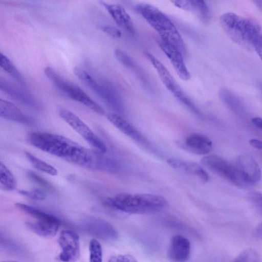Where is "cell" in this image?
I'll return each instance as SVG.
<instances>
[{"instance_id":"6da1fadb","label":"cell","mask_w":262,"mask_h":262,"mask_svg":"<svg viewBox=\"0 0 262 262\" xmlns=\"http://www.w3.org/2000/svg\"><path fill=\"white\" fill-rule=\"evenodd\" d=\"M28 142L36 148L75 165L89 167L93 154L71 139L59 134L35 131L29 133Z\"/></svg>"},{"instance_id":"7a4b0ae2","label":"cell","mask_w":262,"mask_h":262,"mask_svg":"<svg viewBox=\"0 0 262 262\" xmlns=\"http://www.w3.org/2000/svg\"><path fill=\"white\" fill-rule=\"evenodd\" d=\"M106 203L114 209L132 214L155 213L162 211L168 206L165 198L150 193H120L108 198Z\"/></svg>"},{"instance_id":"3957f363","label":"cell","mask_w":262,"mask_h":262,"mask_svg":"<svg viewBox=\"0 0 262 262\" xmlns=\"http://www.w3.org/2000/svg\"><path fill=\"white\" fill-rule=\"evenodd\" d=\"M138 12L158 32L161 39L177 47L185 56V45L177 28L169 18L155 6L145 3L138 4Z\"/></svg>"},{"instance_id":"277c9868","label":"cell","mask_w":262,"mask_h":262,"mask_svg":"<svg viewBox=\"0 0 262 262\" xmlns=\"http://www.w3.org/2000/svg\"><path fill=\"white\" fill-rule=\"evenodd\" d=\"M44 72L47 77L54 85L69 98L82 104L98 114H105L104 110L99 104L78 86L63 78L53 68L47 67Z\"/></svg>"},{"instance_id":"5b68a950","label":"cell","mask_w":262,"mask_h":262,"mask_svg":"<svg viewBox=\"0 0 262 262\" xmlns=\"http://www.w3.org/2000/svg\"><path fill=\"white\" fill-rule=\"evenodd\" d=\"M201 163L210 171L227 179L237 186L247 187L251 185L237 166L232 165L219 156H204L201 159Z\"/></svg>"},{"instance_id":"8992f818","label":"cell","mask_w":262,"mask_h":262,"mask_svg":"<svg viewBox=\"0 0 262 262\" xmlns=\"http://www.w3.org/2000/svg\"><path fill=\"white\" fill-rule=\"evenodd\" d=\"M58 113L60 117L80 135L99 154H104L107 147L103 141L77 115L71 111L61 107Z\"/></svg>"},{"instance_id":"52a82bcc","label":"cell","mask_w":262,"mask_h":262,"mask_svg":"<svg viewBox=\"0 0 262 262\" xmlns=\"http://www.w3.org/2000/svg\"><path fill=\"white\" fill-rule=\"evenodd\" d=\"M249 19L232 12L223 14L220 18L221 26L226 34L235 43L250 45L249 42Z\"/></svg>"},{"instance_id":"ba28073f","label":"cell","mask_w":262,"mask_h":262,"mask_svg":"<svg viewBox=\"0 0 262 262\" xmlns=\"http://www.w3.org/2000/svg\"><path fill=\"white\" fill-rule=\"evenodd\" d=\"M73 72L80 80L106 103L117 111H121V101L110 88L99 83L85 70L79 67H75Z\"/></svg>"},{"instance_id":"9c48e42d","label":"cell","mask_w":262,"mask_h":262,"mask_svg":"<svg viewBox=\"0 0 262 262\" xmlns=\"http://www.w3.org/2000/svg\"><path fill=\"white\" fill-rule=\"evenodd\" d=\"M58 244L61 252L58 258L63 261H74L80 255L79 237L72 230H62L58 238Z\"/></svg>"},{"instance_id":"30bf717a","label":"cell","mask_w":262,"mask_h":262,"mask_svg":"<svg viewBox=\"0 0 262 262\" xmlns=\"http://www.w3.org/2000/svg\"><path fill=\"white\" fill-rule=\"evenodd\" d=\"M85 232L105 241H115L118 237L115 228L108 222L100 219L90 218L79 225Z\"/></svg>"},{"instance_id":"8fae6325","label":"cell","mask_w":262,"mask_h":262,"mask_svg":"<svg viewBox=\"0 0 262 262\" xmlns=\"http://www.w3.org/2000/svg\"><path fill=\"white\" fill-rule=\"evenodd\" d=\"M145 54L154 67L161 80L167 89L183 104L186 102L189 98L183 92L163 64L150 53L146 52Z\"/></svg>"},{"instance_id":"7c38bea8","label":"cell","mask_w":262,"mask_h":262,"mask_svg":"<svg viewBox=\"0 0 262 262\" xmlns=\"http://www.w3.org/2000/svg\"><path fill=\"white\" fill-rule=\"evenodd\" d=\"M158 43L171 62L179 77L183 80L189 79L190 74L184 62L182 53L174 46L161 39L158 41Z\"/></svg>"},{"instance_id":"4fadbf2b","label":"cell","mask_w":262,"mask_h":262,"mask_svg":"<svg viewBox=\"0 0 262 262\" xmlns=\"http://www.w3.org/2000/svg\"><path fill=\"white\" fill-rule=\"evenodd\" d=\"M177 144L186 151L199 155L207 154L212 147L211 140L207 136L199 134L189 135L184 141H178Z\"/></svg>"},{"instance_id":"5bb4252c","label":"cell","mask_w":262,"mask_h":262,"mask_svg":"<svg viewBox=\"0 0 262 262\" xmlns=\"http://www.w3.org/2000/svg\"><path fill=\"white\" fill-rule=\"evenodd\" d=\"M190 247L188 238L181 235H175L170 240L167 250L168 257L173 261H186L190 256Z\"/></svg>"},{"instance_id":"9a60e30c","label":"cell","mask_w":262,"mask_h":262,"mask_svg":"<svg viewBox=\"0 0 262 262\" xmlns=\"http://www.w3.org/2000/svg\"><path fill=\"white\" fill-rule=\"evenodd\" d=\"M237 166L251 185L260 180L261 170L253 156L247 154H241L237 158Z\"/></svg>"},{"instance_id":"2e32d148","label":"cell","mask_w":262,"mask_h":262,"mask_svg":"<svg viewBox=\"0 0 262 262\" xmlns=\"http://www.w3.org/2000/svg\"><path fill=\"white\" fill-rule=\"evenodd\" d=\"M0 115L6 120L24 125H32L35 120L24 113L17 106L5 100H0Z\"/></svg>"},{"instance_id":"e0dca14e","label":"cell","mask_w":262,"mask_h":262,"mask_svg":"<svg viewBox=\"0 0 262 262\" xmlns=\"http://www.w3.org/2000/svg\"><path fill=\"white\" fill-rule=\"evenodd\" d=\"M60 225V220L55 216L49 219L36 220L35 222L26 223L29 230L40 236L48 238L56 234Z\"/></svg>"},{"instance_id":"ac0fdd59","label":"cell","mask_w":262,"mask_h":262,"mask_svg":"<svg viewBox=\"0 0 262 262\" xmlns=\"http://www.w3.org/2000/svg\"><path fill=\"white\" fill-rule=\"evenodd\" d=\"M100 3L105 8L120 28L129 34L135 33L132 20L122 6L117 4H109L102 1H100Z\"/></svg>"},{"instance_id":"d6986e66","label":"cell","mask_w":262,"mask_h":262,"mask_svg":"<svg viewBox=\"0 0 262 262\" xmlns=\"http://www.w3.org/2000/svg\"><path fill=\"white\" fill-rule=\"evenodd\" d=\"M170 1L178 8L193 13L202 21H207L209 19V9L204 0Z\"/></svg>"},{"instance_id":"ffe728a7","label":"cell","mask_w":262,"mask_h":262,"mask_svg":"<svg viewBox=\"0 0 262 262\" xmlns=\"http://www.w3.org/2000/svg\"><path fill=\"white\" fill-rule=\"evenodd\" d=\"M0 88L7 95L24 105L34 108L39 107V104L31 95L4 79L0 80Z\"/></svg>"},{"instance_id":"44dd1931","label":"cell","mask_w":262,"mask_h":262,"mask_svg":"<svg viewBox=\"0 0 262 262\" xmlns=\"http://www.w3.org/2000/svg\"><path fill=\"white\" fill-rule=\"evenodd\" d=\"M167 163L172 168L193 174L204 182L209 180L208 173L201 165L196 163L185 162L173 158L168 159Z\"/></svg>"},{"instance_id":"7402d4cb","label":"cell","mask_w":262,"mask_h":262,"mask_svg":"<svg viewBox=\"0 0 262 262\" xmlns=\"http://www.w3.org/2000/svg\"><path fill=\"white\" fill-rule=\"evenodd\" d=\"M106 117L112 124L124 135L136 141L141 140V135L140 132L118 114L108 113Z\"/></svg>"},{"instance_id":"603a6c76","label":"cell","mask_w":262,"mask_h":262,"mask_svg":"<svg viewBox=\"0 0 262 262\" xmlns=\"http://www.w3.org/2000/svg\"><path fill=\"white\" fill-rule=\"evenodd\" d=\"M220 99L231 110L238 114H242L245 112L243 102L237 96L230 90L223 88L219 92Z\"/></svg>"},{"instance_id":"cb8c5ba5","label":"cell","mask_w":262,"mask_h":262,"mask_svg":"<svg viewBox=\"0 0 262 262\" xmlns=\"http://www.w3.org/2000/svg\"><path fill=\"white\" fill-rule=\"evenodd\" d=\"M249 42L252 46L262 61V29L256 21H249Z\"/></svg>"},{"instance_id":"d4e9b609","label":"cell","mask_w":262,"mask_h":262,"mask_svg":"<svg viewBox=\"0 0 262 262\" xmlns=\"http://www.w3.org/2000/svg\"><path fill=\"white\" fill-rule=\"evenodd\" d=\"M16 186V179L9 169L2 162L0 164V187L5 191L14 190Z\"/></svg>"},{"instance_id":"484cf974","label":"cell","mask_w":262,"mask_h":262,"mask_svg":"<svg viewBox=\"0 0 262 262\" xmlns=\"http://www.w3.org/2000/svg\"><path fill=\"white\" fill-rule=\"evenodd\" d=\"M25 156L35 168L52 176H56L57 174V170L54 167L35 157L30 152L26 151Z\"/></svg>"},{"instance_id":"4316f807","label":"cell","mask_w":262,"mask_h":262,"mask_svg":"<svg viewBox=\"0 0 262 262\" xmlns=\"http://www.w3.org/2000/svg\"><path fill=\"white\" fill-rule=\"evenodd\" d=\"M1 67L8 74L21 84H25L24 78L12 61L4 54L1 53Z\"/></svg>"},{"instance_id":"83f0119b","label":"cell","mask_w":262,"mask_h":262,"mask_svg":"<svg viewBox=\"0 0 262 262\" xmlns=\"http://www.w3.org/2000/svg\"><path fill=\"white\" fill-rule=\"evenodd\" d=\"M15 205L19 209L31 215L36 220L49 219L54 216L34 207L21 203H17Z\"/></svg>"},{"instance_id":"f1b7e54d","label":"cell","mask_w":262,"mask_h":262,"mask_svg":"<svg viewBox=\"0 0 262 262\" xmlns=\"http://www.w3.org/2000/svg\"><path fill=\"white\" fill-rule=\"evenodd\" d=\"M89 258L91 262H101L102 260V248L100 242L95 238L91 239L89 243Z\"/></svg>"},{"instance_id":"f546056e","label":"cell","mask_w":262,"mask_h":262,"mask_svg":"<svg viewBox=\"0 0 262 262\" xmlns=\"http://www.w3.org/2000/svg\"><path fill=\"white\" fill-rule=\"evenodd\" d=\"M259 254L255 250L248 248L241 252L235 258L234 261L258 262L261 261Z\"/></svg>"},{"instance_id":"4dcf8cb0","label":"cell","mask_w":262,"mask_h":262,"mask_svg":"<svg viewBox=\"0 0 262 262\" xmlns=\"http://www.w3.org/2000/svg\"><path fill=\"white\" fill-rule=\"evenodd\" d=\"M19 193L26 197L36 201H42L46 199V194L40 189H34L31 190H20Z\"/></svg>"},{"instance_id":"1f68e13d","label":"cell","mask_w":262,"mask_h":262,"mask_svg":"<svg viewBox=\"0 0 262 262\" xmlns=\"http://www.w3.org/2000/svg\"><path fill=\"white\" fill-rule=\"evenodd\" d=\"M115 56L117 60L127 67H132L134 62L132 59L126 53L120 49H116L114 52Z\"/></svg>"},{"instance_id":"d6a6232c","label":"cell","mask_w":262,"mask_h":262,"mask_svg":"<svg viewBox=\"0 0 262 262\" xmlns=\"http://www.w3.org/2000/svg\"><path fill=\"white\" fill-rule=\"evenodd\" d=\"M248 198L254 206L262 213V193L257 191L250 192Z\"/></svg>"},{"instance_id":"836d02e7","label":"cell","mask_w":262,"mask_h":262,"mask_svg":"<svg viewBox=\"0 0 262 262\" xmlns=\"http://www.w3.org/2000/svg\"><path fill=\"white\" fill-rule=\"evenodd\" d=\"M28 176L31 180H33L36 183H38L41 186H43L46 189L48 190H53L52 186L47 181L43 180L41 177H39L36 173L30 171L28 173Z\"/></svg>"},{"instance_id":"e575fe53","label":"cell","mask_w":262,"mask_h":262,"mask_svg":"<svg viewBox=\"0 0 262 262\" xmlns=\"http://www.w3.org/2000/svg\"><path fill=\"white\" fill-rule=\"evenodd\" d=\"M99 28L105 33L114 37H120L121 31L117 28L110 25H101Z\"/></svg>"},{"instance_id":"d590c367","label":"cell","mask_w":262,"mask_h":262,"mask_svg":"<svg viewBox=\"0 0 262 262\" xmlns=\"http://www.w3.org/2000/svg\"><path fill=\"white\" fill-rule=\"evenodd\" d=\"M109 261H136L135 258L129 254H119L112 256Z\"/></svg>"},{"instance_id":"8d00e7d4","label":"cell","mask_w":262,"mask_h":262,"mask_svg":"<svg viewBox=\"0 0 262 262\" xmlns=\"http://www.w3.org/2000/svg\"><path fill=\"white\" fill-rule=\"evenodd\" d=\"M249 144L252 147L262 150V140L252 139L249 140Z\"/></svg>"},{"instance_id":"74e56055","label":"cell","mask_w":262,"mask_h":262,"mask_svg":"<svg viewBox=\"0 0 262 262\" xmlns=\"http://www.w3.org/2000/svg\"><path fill=\"white\" fill-rule=\"evenodd\" d=\"M251 122L255 127L262 129V118L255 117L252 119Z\"/></svg>"},{"instance_id":"f35d334b","label":"cell","mask_w":262,"mask_h":262,"mask_svg":"<svg viewBox=\"0 0 262 262\" xmlns=\"http://www.w3.org/2000/svg\"><path fill=\"white\" fill-rule=\"evenodd\" d=\"M254 233L257 237L262 239V222L255 228Z\"/></svg>"}]
</instances>
